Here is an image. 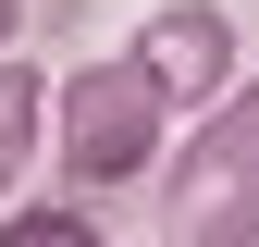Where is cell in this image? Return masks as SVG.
Wrapping results in <instances>:
<instances>
[{
  "mask_svg": "<svg viewBox=\"0 0 259 247\" xmlns=\"http://www.w3.org/2000/svg\"><path fill=\"white\" fill-rule=\"evenodd\" d=\"M136 62H148V87L173 111H210L222 87H235V25H222L210 0H160L148 37H136Z\"/></svg>",
  "mask_w": 259,
  "mask_h": 247,
  "instance_id": "obj_3",
  "label": "cell"
},
{
  "mask_svg": "<svg viewBox=\"0 0 259 247\" xmlns=\"http://www.w3.org/2000/svg\"><path fill=\"white\" fill-rule=\"evenodd\" d=\"M160 223L198 235V247H247L259 235V99H247V87H222V99L198 111V136L173 148Z\"/></svg>",
  "mask_w": 259,
  "mask_h": 247,
  "instance_id": "obj_2",
  "label": "cell"
},
{
  "mask_svg": "<svg viewBox=\"0 0 259 247\" xmlns=\"http://www.w3.org/2000/svg\"><path fill=\"white\" fill-rule=\"evenodd\" d=\"M13 247H99V210H13Z\"/></svg>",
  "mask_w": 259,
  "mask_h": 247,
  "instance_id": "obj_5",
  "label": "cell"
},
{
  "mask_svg": "<svg viewBox=\"0 0 259 247\" xmlns=\"http://www.w3.org/2000/svg\"><path fill=\"white\" fill-rule=\"evenodd\" d=\"M13 25H25V0H0V50H13Z\"/></svg>",
  "mask_w": 259,
  "mask_h": 247,
  "instance_id": "obj_6",
  "label": "cell"
},
{
  "mask_svg": "<svg viewBox=\"0 0 259 247\" xmlns=\"http://www.w3.org/2000/svg\"><path fill=\"white\" fill-rule=\"evenodd\" d=\"M50 148V87L25 74V62H0V198L25 185V161Z\"/></svg>",
  "mask_w": 259,
  "mask_h": 247,
  "instance_id": "obj_4",
  "label": "cell"
},
{
  "mask_svg": "<svg viewBox=\"0 0 259 247\" xmlns=\"http://www.w3.org/2000/svg\"><path fill=\"white\" fill-rule=\"evenodd\" d=\"M160 124L173 99L148 87V62H74V74L50 87V136H62V185H87V198H111V185H136L160 161Z\"/></svg>",
  "mask_w": 259,
  "mask_h": 247,
  "instance_id": "obj_1",
  "label": "cell"
}]
</instances>
